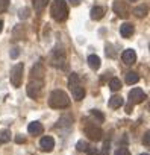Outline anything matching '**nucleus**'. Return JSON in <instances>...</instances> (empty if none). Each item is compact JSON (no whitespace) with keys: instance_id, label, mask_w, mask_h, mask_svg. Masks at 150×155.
<instances>
[{"instance_id":"19","label":"nucleus","mask_w":150,"mask_h":155,"mask_svg":"<svg viewBox=\"0 0 150 155\" xmlns=\"http://www.w3.org/2000/svg\"><path fill=\"white\" fill-rule=\"evenodd\" d=\"M32 3H34V8H35V11H43V9L47 6L49 0H32Z\"/></svg>"},{"instance_id":"4","label":"nucleus","mask_w":150,"mask_h":155,"mask_svg":"<svg viewBox=\"0 0 150 155\" xmlns=\"http://www.w3.org/2000/svg\"><path fill=\"white\" fill-rule=\"evenodd\" d=\"M23 70H24V65L23 64H15L12 68H11V74H9V79H11V84L18 88L21 85V81H23Z\"/></svg>"},{"instance_id":"14","label":"nucleus","mask_w":150,"mask_h":155,"mask_svg":"<svg viewBox=\"0 0 150 155\" xmlns=\"http://www.w3.org/2000/svg\"><path fill=\"white\" fill-rule=\"evenodd\" d=\"M32 76H35V79H43V76H44V67H43L41 62H38L32 68Z\"/></svg>"},{"instance_id":"25","label":"nucleus","mask_w":150,"mask_h":155,"mask_svg":"<svg viewBox=\"0 0 150 155\" xmlns=\"http://www.w3.org/2000/svg\"><path fill=\"white\" fill-rule=\"evenodd\" d=\"M87 152H88V155H99V149H96L94 146H88Z\"/></svg>"},{"instance_id":"22","label":"nucleus","mask_w":150,"mask_h":155,"mask_svg":"<svg viewBox=\"0 0 150 155\" xmlns=\"http://www.w3.org/2000/svg\"><path fill=\"white\" fill-rule=\"evenodd\" d=\"M88 146H90V144H88L85 140H79V141H78V144H76V149H78L79 152H87Z\"/></svg>"},{"instance_id":"32","label":"nucleus","mask_w":150,"mask_h":155,"mask_svg":"<svg viewBox=\"0 0 150 155\" xmlns=\"http://www.w3.org/2000/svg\"><path fill=\"white\" fill-rule=\"evenodd\" d=\"M2 29H3V21L0 20V32H2Z\"/></svg>"},{"instance_id":"21","label":"nucleus","mask_w":150,"mask_h":155,"mask_svg":"<svg viewBox=\"0 0 150 155\" xmlns=\"http://www.w3.org/2000/svg\"><path fill=\"white\" fill-rule=\"evenodd\" d=\"M11 140V132L8 129L0 131V143H8Z\"/></svg>"},{"instance_id":"1","label":"nucleus","mask_w":150,"mask_h":155,"mask_svg":"<svg viewBox=\"0 0 150 155\" xmlns=\"http://www.w3.org/2000/svg\"><path fill=\"white\" fill-rule=\"evenodd\" d=\"M49 105L52 108H67L70 105V97L62 90H53L49 97Z\"/></svg>"},{"instance_id":"15","label":"nucleus","mask_w":150,"mask_h":155,"mask_svg":"<svg viewBox=\"0 0 150 155\" xmlns=\"http://www.w3.org/2000/svg\"><path fill=\"white\" fill-rule=\"evenodd\" d=\"M103 15H105V9L102 6H94L91 9V18L93 20H100V18H103Z\"/></svg>"},{"instance_id":"13","label":"nucleus","mask_w":150,"mask_h":155,"mask_svg":"<svg viewBox=\"0 0 150 155\" xmlns=\"http://www.w3.org/2000/svg\"><path fill=\"white\" fill-rule=\"evenodd\" d=\"M88 65L93 70H99L100 68V58L97 55H90L88 56Z\"/></svg>"},{"instance_id":"10","label":"nucleus","mask_w":150,"mask_h":155,"mask_svg":"<svg viewBox=\"0 0 150 155\" xmlns=\"http://www.w3.org/2000/svg\"><path fill=\"white\" fill-rule=\"evenodd\" d=\"M121 59H123V62L127 64V65L133 64V62L136 61V53H135V50H132V49H126V50L123 52V55H121Z\"/></svg>"},{"instance_id":"20","label":"nucleus","mask_w":150,"mask_h":155,"mask_svg":"<svg viewBox=\"0 0 150 155\" xmlns=\"http://www.w3.org/2000/svg\"><path fill=\"white\" fill-rule=\"evenodd\" d=\"M109 88H111L112 91H118V90L121 88V81L118 79V78H112L111 82H109Z\"/></svg>"},{"instance_id":"34","label":"nucleus","mask_w":150,"mask_h":155,"mask_svg":"<svg viewBox=\"0 0 150 155\" xmlns=\"http://www.w3.org/2000/svg\"><path fill=\"white\" fill-rule=\"evenodd\" d=\"M141 155H148V153H141Z\"/></svg>"},{"instance_id":"5","label":"nucleus","mask_w":150,"mask_h":155,"mask_svg":"<svg viewBox=\"0 0 150 155\" xmlns=\"http://www.w3.org/2000/svg\"><path fill=\"white\" fill-rule=\"evenodd\" d=\"M144 99H145V94H144V91H142L141 88H133V90H130V93H129V105H127V110H126V111L130 113V107L144 102Z\"/></svg>"},{"instance_id":"30","label":"nucleus","mask_w":150,"mask_h":155,"mask_svg":"<svg viewBox=\"0 0 150 155\" xmlns=\"http://www.w3.org/2000/svg\"><path fill=\"white\" fill-rule=\"evenodd\" d=\"M11 56H12V58H17V56H18V50H17V49H14V50L11 52Z\"/></svg>"},{"instance_id":"16","label":"nucleus","mask_w":150,"mask_h":155,"mask_svg":"<svg viewBox=\"0 0 150 155\" xmlns=\"http://www.w3.org/2000/svg\"><path fill=\"white\" fill-rule=\"evenodd\" d=\"M123 104H124V102H123V97H121V96H112V97L109 99V107L114 108V110H115V108H120Z\"/></svg>"},{"instance_id":"6","label":"nucleus","mask_w":150,"mask_h":155,"mask_svg":"<svg viewBox=\"0 0 150 155\" xmlns=\"http://www.w3.org/2000/svg\"><path fill=\"white\" fill-rule=\"evenodd\" d=\"M41 91H43V81L41 79H35V82L34 81L29 82V85H27V94H29V97L38 99L41 96Z\"/></svg>"},{"instance_id":"26","label":"nucleus","mask_w":150,"mask_h":155,"mask_svg":"<svg viewBox=\"0 0 150 155\" xmlns=\"http://www.w3.org/2000/svg\"><path fill=\"white\" fill-rule=\"evenodd\" d=\"M91 114H93V116H96V117H97V119H99L100 122H103V120H105V116H103L102 113L96 111V110H93V111H91Z\"/></svg>"},{"instance_id":"29","label":"nucleus","mask_w":150,"mask_h":155,"mask_svg":"<svg viewBox=\"0 0 150 155\" xmlns=\"http://www.w3.org/2000/svg\"><path fill=\"white\" fill-rule=\"evenodd\" d=\"M70 5L71 6H78V5H81V0H70Z\"/></svg>"},{"instance_id":"27","label":"nucleus","mask_w":150,"mask_h":155,"mask_svg":"<svg viewBox=\"0 0 150 155\" xmlns=\"http://www.w3.org/2000/svg\"><path fill=\"white\" fill-rule=\"evenodd\" d=\"M18 15H20V18H26V17L29 15V9H27V8H24V9H21Z\"/></svg>"},{"instance_id":"7","label":"nucleus","mask_w":150,"mask_h":155,"mask_svg":"<svg viewBox=\"0 0 150 155\" xmlns=\"http://www.w3.org/2000/svg\"><path fill=\"white\" fill-rule=\"evenodd\" d=\"M112 8H114V12L118 15V17H121V18H127L129 17V6L123 2V0H115L114 2V5H112Z\"/></svg>"},{"instance_id":"17","label":"nucleus","mask_w":150,"mask_h":155,"mask_svg":"<svg viewBox=\"0 0 150 155\" xmlns=\"http://www.w3.org/2000/svg\"><path fill=\"white\" fill-rule=\"evenodd\" d=\"M138 81H139L138 73H135V71H129V73H126V84L132 85V84H136Z\"/></svg>"},{"instance_id":"24","label":"nucleus","mask_w":150,"mask_h":155,"mask_svg":"<svg viewBox=\"0 0 150 155\" xmlns=\"http://www.w3.org/2000/svg\"><path fill=\"white\" fill-rule=\"evenodd\" d=\"M115 155H130V152L126 147H120V149L115 150Z\"/></svg>"},{"instance_id":"18","label":"nucleus","mask_w":150,"mask_h":155,"mask_svg":"<svg viewBox=\"0 0 150 155\" xmlns=\"http://www.w3.org/2000/svg\"><path fill=\"white\" fill-rule=\"evenodd\" d=\"M138 18H142V17H145L147 15V6H144V5H141V6H136L133 11H132Z\"/></svg>"},{"instance_id":"11","label":"nucleus","mask_w":150,"mask_h":155,"mask_svg":"<svg viewBox=\"0 0 150 155\" xmlns=\"http://www.w3.org/2000/svg\"><path fill=\"white\" fill-rule=\"evenodd\" d=\"M27 131H29V134H32V135H40V134H43L44 128H43V125H41L40 122H32V123H29Z\"/></svg>"},{"instance_id":"9","label":"nucleus","mask_w":150,"mask_h":155,"mask_svg":"<svg viewBox=\"0 0 150 155\" xmlns=\"http://www.w3.org/2000/svg\"><path fill=\"white\" fill-rule=\"evenodd\" d=\"M40 147H41V150H44V152H52L53 147H55V140H53V137H50V135L43 137V138L40 140Z\"/></svg>"},{"instance_id":"28","label":"nucleus","mask_w":150,"mask_h":155,"mask_svg":"<svg viewBox=\"0 0 150 155\" xmlns=\"http://www.w3.org/2000/svg\"><path fill=\"white\" fill-rule=\"evenodd\" d=\"M144 144H145V146L150 144V132H148V131H147L145 135H144Z\"/></svg>"},{"instance_id":"23","label":"nucleus","mask_w":150,"mask_h":155,"mask_svg":"<svg viewBox=\"0 0 150 155\" xmlns=\"http://www.w3.org/2000/svg\"><path fill=\"white\" fill-rule=\"evenodd\" d=\"M8 6H9V0H0V14L6 12Z\"/></svg>"},{"instance_id":"3","label":"nucleus","mask_w":150,"mask_h":155,"mask_svg":"<svg viewBox=\"0 0 150 155\" xmlns=\"http://www.w3.org/2000/svg\"><path fill=\"white\" fill-rule=\"evenodd\" d=\"M52 17L56 20V21H62L67 18V14H68V9H67V3L65 0H55L53 5H52Z\"/></svg>"},{"instance_id":"2","label":"nucleus","mask_w":150,"mask_h":155,"mask_svg":"<svg viewBox=\"0 0 150 155\" xmlns=\"http://www.w3.org/2000/svg\"><path fill=\"white\" fill-rule=\"evenodd\" d=\"M68 88L71 90V94L74 97V101H82L85 96V90L84 87H81V78L76 73H71L68 78Z\"/></svg>"},{"instance_id":"31","label":"nucleus","mask_w":150,"mask_h":155,"mask_svg":"<svg viewBox=\"0 0 150 155\" xmlns=\"http://www.w3.org/2000/svg\"><path fill=\"white\" fill-rule=\"evenodd\" d=\"M15 140H17V143H24V141H26V138H24V137H17Z\"/></svg>"},{"instance_id":"8","label":"nucleus","mask_w":150,"mask_h":155,"mask_svg":"<svg viewBox=\"0 0 150 155\" xmlns=\"http://www.w3.org/2000/svg\"><path fill=\"white\" fill-rule=\"evenodd\" d=\"M85 134L88 135V138L90 140H94V141H99L100 138H102V129L100 128H97L96 125H88V126H85Z\"/></svg>"},{"instance_id":"12","label":"nucleus","mask_w":150,"mask_h":155,"mask_svg":"<svg viewBox=\"0 0 150 155\" xmlns=\"http://www.w3.org/2000/svg\"><path fill=\"white\" fill-rule=\"evenodd\" d=\"M133 31L135 29H133V26L130 23H124V25L120 26V34H121L123 38H130L132 34H133Z\"/></svg>"},{"instance_id":"33","label":"nucleus","mask_w":150,"mask_h":155,"mask_svg":"<svg viewBox=\"0 0 150 155\" xmlns=\"http://www.w3.org/2000/svg\"><path fill=\"white\" fill-rule=\"evenodd\" d=\"M129 2H136V0H129Z\"/></svg>"}]
</instances>
